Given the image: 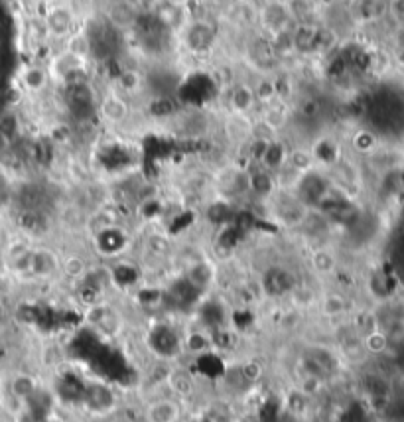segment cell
Segmentation results:
<instances>
[{"label": "cell", "mask_w": 404, "mask_h": 422, "mask_svg": "<svg viewBox=\"0 0 404 422\" xmlns=\"http://www.w3.org/2000/svg\"><path fill=\"white\" fill-rule=\"evenodd\" d=\"M257 20L268 36H275L292 28L294 16L288 4H262L257 12Z\"/></svg>", "instance_id": "1"}, {"label": "cell", "mask_w": 404, "mask_h": 422, "mask_svg": "<svg viewBox=\"0 0 404 422\" xmlns=\"http://www.w3.org/2000/svg\"><path fill=\"white\" fill-rule=\"evenodd\" d=\"M217 32L207 20H193L184 28V42L191 52H207L216 42Z\"/></svg>", "instance_id": "2"}, {"label": "cell", "mask_w": 404, "mask_h": 422, "mask_svg": "<svg viewBox=\"0 0 404 422\" xmlns=\"http://www.w3.org/2000/svg\"><path fill=\"white\" fill-rule=\"evenodd\" d=\"M388 12L387 0H355L349 6V16L357 24L377 22Z\"/></svg>", "instance_id": "3"}, {"label": "cell", "mask_w": 404, "mask_h": 422, "mask_svg": "<svg viewBox=\"0 0 404 422\" xmlns=\"http://www.w3.org/2000/svg\"><path fill=\"white\" fill-rule=\"evenodd\" d=\"M83 69V61L75 58V56H71L69 52L60 53L58 58H53L52 61V68L48 69L50 73H52L53 78L61 81L63 85H69L71 83V78L75 75V71H81Z\"/></svg>", "instance_id": "4"}, {"label": "cell", "mask_w": 404, "mask_h": 422, "mask_svg": "<svg viewBox=\"0 0 404 422\" xmlns=\"http://www.w3.org/2000/svg\"><path fill=\"white\" fill-rule=\"evenodd\" d=\"M229 105L235 115H247L257 105L255 87L247 85V83H233L231 91H229Z\"/></svg>", "instance_id": "5"}, {"label": "cell", "mask_w": 404, "mask_h": 422, "mask_svg": "<svg viewBox=\"0 0 404 422\" xmlns=\"http://www.w3.org/2000/svg\"><path fill=\"white\" fill-rule=\"evenodd\" d=\"M46 28L53 38H68L73 28V12L65 6L53 9L46 18Z\"/></svg>", "instance_id": "6"}, {"label": "cell", "mask_w": 404, "mask_h": 422, "mask_svg": "<svg viewBox=\"0 0 404 422\" xmlns=\"http://www.w3.org/2000/svg\"><path fill=\"white\" fill-rule=\"evenodd\" d=\"M288 162V150L284 147L282 142H276V140H270L265 148V152L260 156V166L262 170L267 172H280L284 166Z\"/></svg>", "instance_id": "7"}, {"label": "cell", "mask_w": 404, "mask_h": 422, "mask_svg": "<svg viewBox=\"0 0 404 422\" xmlns=\"http://www.w3.org/2000/svg\"><path fill=\"white\" fill-rule=\"evenodd\" d=\"M316 32H318V26H316V24H310V22H298V24L292 28V38H294V48H296V53H302V56L314 53V46H316Z\"/></svg>", "instance_id": "8"}, {"label": "cell", "mask_w": 404, "mask_h": 422, "mask_svg": "<svg viewBox=\"0 0 404 422\" xmlns=\"http://www.w3.org/2000/svg\"><path fill=\"white\" fill-rule=\"evenodd\" d=\"M129 105L127 101L119 95H107L101 103V115H103L105 121L112 122V125H119L129 119Z\"/></svg>", "instance_id": "9"}, {"label": "cell", "mask_w": 404, "mask_h": 422, "mask_svg": "<svg viewBox=\"0 0 404 422\" xmlns=\"http://www.w3.org/2000/svg\"><path fill=\"white\" fill-rule=\"evenodd\" d=\"M20 83L30 93H40L50 83V71L42 65H30V68L22 69Z\"/></svg>", "instance_id": "10"}, {"label": "cell", "mask_w": 404, "mask_h": 422, "mask_svg": "<svg viewBox=\"0 0 404 422\" xmlns=\"http://www.w3.org/2000/svg\"><path fill=\"white\" fill-rule=\"evenodd\" d=\"M186 14H188V9H178V6L162 2V6L156 12V20L170 30H184L188 26Z\"/></svg>", "instance_id": "11"}, {"label": "cell", "mask_w": 404, "mask_h": 422, "mask_svg": "<svg viewBox=\"0 0 404 422\" xmlns=\"http://www.w3.org/2000/svg\"><path fill=\"white\" fill-rule=\"evenodd\" d=\"M286 166H290L296 174L306 176V174L314 170L316 156L308 148H294V150H288V162H286Z\"/></svg>", "instance_id": "12"}, {"label": "cell", "mask_w": 404, "mask_h": 422, "mask_svg": "<svg viewBox=\"0 0 404 422\" xmlns=\"http://www.w3.org/2000/svg\"><path fill=\"white\" fill-rule=\"evenodd\" d=\"M260 121L267 125V129L276 134V132H280V129H284V125L288 121V112L284 109V105L275 103L267 105V109L262 112V119Z\"/></svg>", "instance_id": "13"}, {"label": "cell", "mask_w": 404, "mask_h": 422, "mask_svg": "<svg viewBox=\"0 0 404 422\" xmlns=\"http://www.w3.org/2000/svg\"><path fill=\"white\" fill-rule=\"evenodd\" d=\"M270 52L278 56V58H286V56H292L296 53L294 48V38H292V28L290 30H284L278 34L270 36Z\"/></svg>", "instance_id": "14"}, {"label": "cell", "mask_w": 404, "mask_h": 422, "mask_svg": "<svg viewBox=\"0 0 404 422\" xmlns=\"http://www.w3.org/2000/svg\"><path fill=\"white\" fill-rule=\"evenodd\" d=\"M111 20L117 26H130L138 22V12L130 2H117L111 9Z\"/></svg>", "instance_id": "15"}, {"label": "cell", "mask_w": 404, "mask_h": 422, "mask_svg": "<svg viewBox=\"0 0 404 422\" xmlns=\"http://www.w3.org/2000/svg\"><path fill=\"white\" fill-rule=\"evenodd\" d=\"M58 267V260L50 250H36L32 253V263H30V270L36 275H48L53 268Z\"/></svg>", "instance_id": "16"}, {"label": "cell", "mask_w": 404, "mask_h": 422, "mask_svg": "<svg viewBox=\"0 0 404 422\" xmlns=\"http://www.w3.org/2000/svg\"><path fill=\"white\" fill-rule=\"evenodd\" d=\"M249 190H253L258 196H268L275 190V180L267 170H257L249 176Z\"/></svg>", "instance_id": "17"}, {"label": "cell", "mask_w": 404, "mask_h": 422, "mask_svg": "<svg viewBox=\"0 0 404 422\" xmlns=\"http://www.w3.org/2000/svg\"><path fill=\"white\" fill-rule=\"evenodd\" d=\"M144 85V79L138 73L137 69H122L119 73V87L127 95H134Z\"/></svg>", "instance_id": "18"}, {"label": "cell", "mask_w": 404, "mask_h": 422, "mask_svg": "<svg viewBox=\"0 0 404 422\" xmlns=\"http://www.w3.org/2000/svg\"><path fill=\"white\" fill-rule=\"evenodd\" d=\"M71 56H75L79 60L83 61L91 53V38L83 32H79V34H71L68 40V50Z\"/></svg>", "instance_id": "19"}, {"label": "cell", "mask_w": 404, "mask_h": 422, "mask_svg": "<svg viewBox=\"0 0 404 422\" xmlns=\"http://www.w3.org/2000/svg\"><path fill=\"white\" fill-rule=\"evenodd\" d=\"M255 97H257V103H262L265 107L278 99V87H276L275 79H260L258 85L255 87Z\"/></svg>", "instance_id": "20"}, {"label": "cell", "mask_w": 404, "mask_h": 422, "mask_svg": "<svg viewBox=\"0 0 404 422\" xmlns=\"http://www.w3.org/2000/svg\"><path fill=\"white\" fill-rule=\"evenodd\" d=\"M353 148L361 154H369L377 148V138L369 130H359L355 137H353Z\"/></svg>", "instance_id": "21"}, {"label": "cell", "mask_w": 404, "mask_h": 422, "mask_svg": "<svg viewBox=\"0 0 404 422\" xmlns=\"http://www.w3.org/2000/svg\"><path fill=\"white\" fill-rule=\"evenodd\" d=\"M365 347L373 352V354H381L388 347V336L383 329H371L365 336Z\"/></svg>", "instance_id": "22"}, {"label": "cell", "mask_w": 404, "mask_h": 422, "mask_svg": "<svg viewBox=\"0 0 404 422\" xmlns=\"http://www.w3.org/2000/svg\"><path fill=\"white\" fill-rule=\"evenodd\" d=\"M312 265L319 273H329V270H334V267H336V257L331 253H327V250H318L312 257Z\"/></svg>", "instance_id": "23"}, {"label": "cell", "mask_w": 404, "mask_h": 422, "mask_svg": "<svg viewBox=\"0 0 404 422\" xmlns=\"http://www.w3.org/2000/svg\"><path fill=\"white\" fill-rule=\"evenodd\" d=\"M18 129H20V125H18L14 115H2V117H0V132H2L4 137L12 140V137L16 134Z\"/></svg>", "instance_id": "24"}, {"label": "cell", "mask_w": 404, "mask_h": 422, "mask_svg": "<svg viewBox=\"0 0 404 422\" xmlns=\"http://www.w3.org/2000/svg\"><path fill=\"white\" fill-rule=\"evenodd\" d=\"M324 310L329 316H337V314H341L345 310V300L341 296H337V294H331V296H327L326 302H324Z\"/></svg>", "instance_id": "25"}, {"label": "cell", "mask_w": 404, "mask_h": 422, "mask_svg": "<svg viewBox=\"0 0 404 422\" xmlns=\"http://www.w3.org/2000/svg\"><path fill=\"white\" fill-rule=\"evenodd\" d=\"M63 268H65V273L69 276H81L85 273V265H83V260L79 259V257H69L65 263H63Z\"/></svg>", "instance_id": "26"}, {"label": "cell", "mask_w": 404, "mask_h": 422, "mask_svg": "<svg viewBox=\"0 0 404 422\" xmlns=\"http://www.w3.org/2000/svg\"><path fill=\"white\" fill-rule=\"evenodd\" d=\"M388 12L396 18L404 22V0H388Z\"/></svg>", "instance_id": "27"}, {"label": "cell", "mask_w": 404, "mask_h": 422, "mask_svg": "<svg viewBox=\"0 0 404 422\" xmlns=\"http://www.w3.org/2000/svg\"><path fill=\"white\" fill-rule=\"evenodd\" d=\"M10 147H12V140H10V138H6L4 134H2V132H0V156L4 154V152H6Z\"/></svg>", "instance_id": "28"}, {"label": "cell", "mask_w": 404, "mask_h": 422, "mask_svg": "<svg viewBox=\"0 0 404 422\" xmlns=\"http://www.w3.org/2000/svg\"><path fill=\"white\" fill-rule=\"evenodd\" d=\"M166 4H172V6H178V9H188L191 4V0H162Z\"/></svg>", "instance_id": "29"}, {"label": "cell", "mask_w": 404, "mask_h": 422, "mask_svg": "<svg viewBox=\"0 0 404 422\" xmlns=\"http://www.w3.org/2000/svg\"><path fill=\"white\" fill-rule=\"evenodd\" d=\"M262 2L265 4H288V6L292 4V0H262Z\"/></svg>", "instance_id": "30"}, {"label": "cell", "mask_w": 404, "mask_h": 422, "mask_svg": "<svg viewBox=\"0 0 404 422\" xmlns=\"http://www.w3.org/2000/svg\"><path fill=\"white\" fill-rule=\"evenodd\" d=\"M233 2H235L237 6H245V4H250L253 0H233Z\"/></svg>", "instance_id": "31"}]
</instances>
